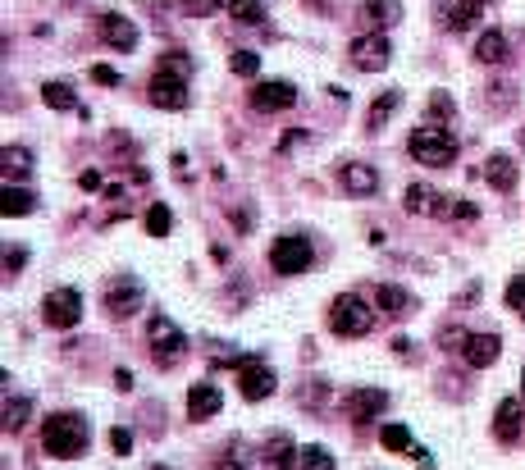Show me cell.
I'll list each match as a JSON object with an SVG mask.
<instances>
[{"mask_svg": "<svg viewBox=\"0 0 525 470\" xmlns=\"http://www.w3.org/2000/svg\"><path fill=\"white\" fill-rule=\"evenodd\" d=\"M87 443H92V429H87L83 411H56V415L42 420V447H46V456L74 461V456L87 452Z\"/></svg>", "mask_w": 525, "mask_h": 470, "instance_id": "obj_1", "label": "cell"}, {"mask_svg": "<svg viewBox=\"0 0 525 470\" xmlns=\"http://www.w3.org/2000/svg\"><path fill=\"white\" fill-rule=\"evenodd\" d=\"M407 156H411L416 165H429V169H452L457 156H461V142H457L448 128L420 124V128H411V138H407Z\"/></svg>", "mask_w": 525, "mask_h": 470, "instance_id": "obj_2", "label": "cell"}, {"mask_svg": "<svg viewBox=\"0 0 525 470\" xmlns=\"http://www.w3.org/2000/svg\"><path fill=\"white\" fill-rule=\"evenodd\" d=\"M439 342L448 347V352H457L466 365H475V370H489L498 356H502V338L498 333H470V329H443L439 333Z\"/></svg>", "mask_w": 525, "mask_h": 470, "instance_id": "obj_3", "label": "cell"}, {"mask_svg": "<svg viewBox=\"0 0 525 470\" xmlns=\"http://www.w3.org/2000/svg\"><path fill=\"white\" fill-rule=\"evenodd\" d=\"M329 329L338 338H366L375 329V311L366 306L361 292H338L334 306H329Z\"/></svg>", "mask_w": 525, "mask_h": 470, "instance_id": "obj_4", "label": "cell"}, {"mask_svg": "<svg viewBox=\"0 0 525 470\" xmlns=\"http://www.w3.org/2000/svg\"><path fill=\"white\" fill-rule=\"evenodd\" d=\"M146 342H151V361L160 370H174L183 361V352H187V333L169 315H151L146 320Z\"/></svg>", "mask_w": 525, "mask_h": 470, "instance_id": "obj_5", "label": "cell"}, {"mask_svg": "<svg viewBox=\"0 0 525 470\" xmlns=\"http://www.w3.org/2000/svg\"><path fill=\"white\" fill-rule=\"evenodd\" d=\"M311 261H316V247H311L307 233H284V238H275V247H270V270L284 274V279L307 274Z\"/></svg>", "mask_w": 525, "mask_h": 470, "instance_id": "obj_6", "label": "cell"}, {"mask_svg": "<svg viewBox=\"0 0 525 470\" xmlns=\"http://www.w3.org/2000/svg\"><path fill=\"white\" fill-rule=\"evenodd\" d=\"M42 320L51 329H74L83 320V292L78 288H51L42 297Z\"/></svg>", "mask_w": 525, "mask_h": 470, "instance_id": "obj_7", "label": "cell"}, {"mask_svg": "<svg viewBox=\"0 0 525 470\" xmlns=\"http://www.w3.org/2000/svg\"><path fill=\"white\" fill-rule=\"evenodd\" d=\"M101 301H106V311H110L115 320H128V315H137V306H142V283H137L133 274H115V279H106Z\"/></svg>", "mask_w": 525, "mask_h": 470, "instance_id": "obj_8", "label": "cell"}, {"mask_svg": "<svg viewBox=\"0 0 525 470\" xmlns=\"http://www.w3.org/2000/svg\"><path fill=\"white\" fill-rule=\"evenodd\" d=\"M275 383H279V374L260 361V356H247V361L237 365V393H242L247 402H266V397L275 393Z\"/></svg>", "mask_w": 525, "mask_h": 470, "instance_id": "obj_9", "label": "cell"}, {"mask_svg": "<svg viewBox=\"0 0 525 470\" xmlns=\"http://www.w3.org/2000/svg\"><path fill=\"white\" fill-rule=\"evenodd\" d=\"M146 101L156 106V110H187V78L183 74H169V69H160L151 83H146Z\"/></svg>", "mask_w": 525, "mask_h": 470, "instance_id": "obj_10", "label": "cell"}, {"mask_svg": "<svg viewBox=\"0 0 525 470\" xmlns=\"http://www.w3.org/2000/svg\"><path fill=\"white\" fill-rule=\"evenodd\" d=\"M247 101H251L256 115H279V110H288V106L298 101V87L284 83V78H270V83H256Z\"/></svg>", "mask_w": 525, "mask_h": 470, "instance_id": "obj_11", "label": "cell"}, {"mask_svg": "<svg viewBox=\"0 0 525 470\" xmlns=\"http://www.w3.org/2000/svg\"><path fill=\"white\" fill-rule=\"evenodd\" d=\"M352 65L357 69H366V74H379L384 65H389V56H393V46H389V37L384 33H366V37H357L352 42Z\"/></svg>", "mask_w": 525, "mask_h": 470, "instance_id": "obj_12", "label": "cell"}, {"mask_svg": "<svg viewBox=\"0 0 525 470\" xmlns=\"http://www.w3.org/2000/svg\"><path fill=\"white\" fill-rule=\"evenodd\" d=\"M384 411H389V393H384V388L357 383V388L348 393V415H352V424H370V420L384 415Z\"/></svg>", "mask_w": 525, "mask_h": 470, "instance_id": "obj_13", "label": "cell"}, {"mask_svg": "<svg viewBox=\"0 0 525 470\" xmlns=\"http://www.w3.org/2000/svg\"><path fill=\"white\" fill-rule=\"evenodd\" d=\"M520 429H525V402L520 397H502L493 406V438L498 443H516Z\"/></svg>", "mask_w": 525, "mask_h": 470, "instance_id": "obj_14", "label": "cell"}, {"mask_svg": "<svg viewBox=\"0 0 525 470\" xmlns=\"http://www.w3.org/2000/svg\"><path fill=\"white\" fill-rule=\"evenodd\" d=\"M96 33H101V42L115 46V51H133V46H137V24L124 19V15H115V10H106V15L96 19Z\"/></svg>", "mask_w": 525, "mask_h": 470, "instance_id": "obj_15", "label": "cell"}, {"mask_svg": "<svg viewBox=\"0 0 525 470\" xmlns=\"http://www.w3.org/2000/svg\"><path fill=\"white\" fill-rule=\"evenodd\" d=\"M219 406H224V393H219V383H192L187 388V420H210V415H219Z\"/></svg>", "mask_w": 525, "mask_h": 470, "instance_id": "obj_16", "label": "cell"}, {"mask_svg": "<svg viewBox=\"0 0 525 470\" xmlns=\"http://www.w3.org/2000/svg\"><path fill=\"white\" fill-rule=\"evenodd\" d=\"M407 210H411V215H434V220L452 215L448 197H443L439 188H425V183H411V188H407Z\"/></svg>", "mask_w": 525, "mask_h": 470, "instance_id": "obj_17", "label": "cell"}, {"mask_svg": "<svg viewBox=\"0 0 525 470\" xmlns=\"http://www.w3.org/2000/svg\"><path fill=\"white\" fill-rule=\"evenodd\" d=\"M338 183H343L352 197H375V192H379V174H375V165H361V160H348V165L338 169Z\"/></svg>", "mask_w": 525, "mask_h": 470, "instance_id": "obj_18", "label": "cell"}, {"mask_svg": "<svg viewBox=\"0 0 525 470\" xmlns=\"http://www.w3.org/2000/svg\"><path fill=\"white\" fill-rule=\"evenodd\" d=\"M516 179H520V165H516L511 156L493 151V156L484 160V183H489L493 192H511V188H516Z\"/></svg>", "mask_w": 525, "mask_h": 470, "instance_id": "obj_19", "label": "cell"}, {"mask_svg": "<svg viewBox=\"0 0 525 470\" xmlns=\"http://www.w3.org/2000/svg\"><path fill=\"white\" fill-rule=\"evenodd\" d=\"M379 311H389L393 320H407V315H416L420 311V301L407 292V288H398V283H379Z\"/></svg>", "mask_w": 525, "mask_h": 470, "instance_id": "obj_20", "label": "cell"}, {"mask_svg": "<svg viewBox=\"0 0 525 470\" xmlns=\"http://www.w3.org/2000/svg\"><path fill=\"white\" fill-rule=\"evenodd\" d=\"M298 461H302V456H298V447H293V438L275 429V434L266 438V470H293Z\"/></svg>", "mask_w": 525, "mask_h": 470, "instance_id": "obj_21", "label": "cell"}, {"mask_svg": "<svg viewBox=\"0 0 525 470\" xmlns=\"http://www.w3.org/2000/svg\"><path fill=\"white\" fill-rule=\"evenodd\" d=\"M507 56H511V42H507V33H502V28L480 33V42H475V60H480V65H502Z\"/></svg>", "mask_w": 525, "mask_h": 470, "instance_id": "obj_22", "label": "cell"}, {"mask_svg": "<svg viewBox=\"0 0 525 470\" xmlns=\"http://www.w3.org/2000/svg\"><path fill=\"white\" fill-rule=\"evenodd\" d=\"M480 24V0H457V5L443 10V28L448 33H470Z\"/></svg>", "mask_w": 525, "mask_h": 470, "instance_id": "obj_23", "label": "cell"}, {"mask_svg": "<svg viewBox=\"0 0 525 470\" xmlns=\"http://www.w3.org/2000/svg\"><path fill=\"white\" fill-rule=\"evenodd\" d=\"M402 106V92L398 87H389V92H379L375 97V106H370V115H366V133H384V124L393 119V110Z\"/></svg>", "mask_w": 525, "mask_h": 470, "instance_id": "obj_24", "label": "cell"}, {"mask_svg": "<svg viewBox=\"0 0 525 470\" xmlns=\"http://www.w3.org/2000/svg\"><path fill=\"white\" fill-rule=\"evenodd\" d=\"M0 174H5V183L28 179L33 174V151L28 147H5V151H0Z\"/></svg>", "mask_w": 525, "mask_h": 470, "instance_id": "obj_25", "label": "cell"}, {"mask_svg": "<svg viewBox=\"0 0 525 470\" xmlns=\"http://www.w3.org/2000/svg\"><path fill=\"white\" fill-rule=\"evenodd\" d=\"M379 443H384L389 452H407V456H416V461H420V456H429L425 447H416V443H411V429H407V424H384V429H379Z\"/></svg>", "mask_w": 525, "mask_h": 470, "instance_id": "obj_26", "label": "cell"}, {"mask_svg": "<svg viewBox=\"0 0 525 470\" xmlns=\"http://www.w3.org/2000/svg\"><path fill=\"white\" fill-rule=\"evenodd\" d=\"M0 210H5L10 220H15V215H33V210H37V197H33L28 188L5 183V192H0Z\"/></svg>", "mask_w": 525, "mask_h": 470, "instance_id": "obj_27", "label": "cell"}, {"mask_svg": "<svg viewBox=\"0 0 525 470\" xmlns=\"http://www.w3.org/2000/svg\"><path fill=\"white\" fill-rule=\"evenodd\" d=\"M398 15H402L398 0H366V5H361V19H370L375 33H384L389 24H398Z\"/></svg>", "mask_w": 525, "mask_h": 470, "instance_id": "obj_28", "label": "cell"}, {"mask_svg": "<svg viewBox=\"0 0 525 470\" xmlns=\"http://www.w3.org/2000/svg\"><path fill=\"white\" fill-rule=\"evenodd\" d=\"M452 115H457L452 97H448V92H429V101H425V124H429V128H448Z\"/></svg>", "mask_w": 525, "mask_h": 470, "instance_id": "obj_29", "label": "cell"}, {"mask_svg": "<svg viewBox=\"0 0 525 470\" xmlns=\"http://www.w3.org/2000/svg\"><path fill=\"white\" fill-rule=\"evenodd\" d=\"M42 101H46L51 110H78V97H74V87H69V83H60V78H51V83L42 87Z\"/></svg>", "mask_w": 525, "mask_h": 470, "instance_id": "obj_30", "label": "cell"}, {"mask_svg": "<svg viewBox=\"0 0 525 470\" xmlns=\"http://www.w3.org/2000/svg\"><path fill=\"white\" fill-rule=\"evenodd\" d=\"M210 470H247V438H228L219 461H210Z\"/></svg>", "mask_w": 525, "mask_h": 470, "instance_id": "obj_31", "label": "cell"}, {"mask_svg": "<svg viewBox=\"0 0 525 470\" xmlns=\"http://www.w3.org/2000/svg\"><path fill=\"white\" fill-rule=\"evenodd\" d=\"M228 15L233 24H266V0H228Z\"/></svg>", "mask_w": 525, "mask_h": 470, "instance_id": "obj_32", "label": "cell"}, {"mask_svg": "<svg viewBox=\"0 0 525 470\" xmlns=\"http://www.w3.org/2000/svg\"><path fill=\"white\" fill-rule=\"evenodd\" d=\"M33 415V397H5V434H19Z\"/></svg>", "mask_w": 525, "mask_h": 470, "instance_id": "obj_33", "label": "cell"}, {"mask_svg": "<svg viewBox=\"0 0 525 470\" xmlns=\"http://www.w3.org/2000/svg\"><path fill=\"white\" fill-rule=\"evenodd\" d=\"M484 92H489V110L493 115H507L516 106V83H489Z\"/></svg>", "mask_w": 525, "mask_h": 470, "instance_id": "obj_34", "label": "cell"}, {"mask_svg": "<svg viewBox=\"0 0 525 470\" xmlns=\"http://www.w3.org/2000/svg\"><path fill=\"white\" fill-rule=\"evenodd\" d=\"M302 470H334V452L329 447H320V443H311V447H302V461H298Z\"/></svg>", "mask_w": 525, "mask_h": 470, "instance_id": "obj_35", "label": "cell"}, {"mask_svg": "<svg viewBox=\"0 0 525 470\" xmlns=\"http://www.w3.org/2000/svg\"><path fill=\"white\" fill-rule=\"evenodd\" d=\"M169 224H174L169 206H165V201H156V206L146 210V233H151V238H165V233H169Z\"/></svg>", "mask_w": 525, "mask_h": 470, "instance_id": "obj_36", "label": "cell"}, {"mask_svg": "<svg viewBox=\"0 0 525 470\" xmlns=\"http://www.w3.org/2000/svg\"><path fill=\"white\" fill-rule=\"evenodd\" d=\"M228 69H233L237 78H251V74L260 69V56H256V51H233V56H228Z\"/></svg>", "mask_w": 525, "mask_h": 470, "instance_id": "obj_37", "label": "cell"}, {"mask_svg": "<svg viewBox=\"0 0 525 470\" xmlns=\"http://www.w3.org/2000/svg\"><path fill=\"white\" fill-rule=\"evenodd\" d=\"M507 311H516V315L525 320V274H516V279L507 283Z\"/></svg>", "mask_w": 525, "mask_h": 470, "instance_id": "obj_38", "label": "cell"}, {"mask_svg": "<svg viewBox=\"0 0 525 470\" xmlns=\"http://www.w3.org/2000/svg\"><path fill=\"white\" fill-rule=\"evenodd\" d=\"M219 5H224V0H178V10L192 15V19H210Z\"/></svg>", "mask_w": 525, "mask_h": 470, "instance_id": "obj_39", "label": "cell"}, {"mask_svg": "<svg viewBox=\"0 0 525 470\" xmlns=\"http://www.w3.org/2000/svg\"><path fill=\"white\" fill-rule=\"evenodd\" d=\"M24 261H28V251H24V247H15V242H10V247H5V279H15V274H19V270H24Z\"/></svg>", "mask_w": 525, "mask_h": 470, "instance_id": "obj_40", "label": "cell"}, {"mask_svg": "<svg viewBox=\"0 0 525 470\" xmlns=\"http://www.w3.org/2000/svg\"><path fill=\"white\" fill-rule=\"evenodd\" d=\"M160 69H169V74H183V78H187V69H192V65H187V56H183V51H165Z\"/></svg>", "mask_w": 525, "mask_h": 470, "instance_id": "obj_41", "label": "cell"}, {"mask_svg": "<svg viewBox=\"0 0 525 470\" xmlns=\"http://www.w3.org/2000/svg\"><path fill=\"white\" fill-rule=\"evenodd\" d=\"M92 83H101V87H119V74H115L110 65H92Z\"/></svg>", "mask_w": 525, "mask_h": 470, "instance_id": "obj_42", "label": "cell"}, {"mask_svg": "<svg viewBox=\"0 0 525 470\" xmlns=\"http://www.w3.org/2000/svg\"><path fill=\"white\" fill-rule=\"evenodd\" d=\"M110 447H115L119 456H128V452H133V434H128V429H110Z\"/></svg>", "mask_w": 525, "mask_h": 470, "instance_id": "obj_43", "label": "cell"}, {"mask_svg": "<svg viewBox=\"0 0 525 470\" xmlns=\"http://www.w3.org/2000/svg\"><path fill=\"white\" fill-rule=\"evenodd\" d=\"M475 215H480V210H475L466 197H461V201H452V220H475Z\"/></svg>", "mask_w": 525, "mask_h": 470, "instance_id": "obj_44", "label": "cell"}, {"mask_svg": "<svg viewBox=\"0 0 525 470\" xmlns=\"http://www.w3.org/2000/svg\"><path fill=\"white\" fill-rule=\"evenodd\" d=\"M78 188H83V192H96V188H101V169H87V174L78 179Z\"/></svg>", "mask_w": 525, "mask_h": 470, "instance_id": "obj_45", "label": "cell"}, {"mask_svg": "<svg viewBox=\"0 0 525 470\" xmlns=\"http://www.w3.org/2000/svg\"><path fill=\"white\" fill-rule=\"evenodd\" d=\"M302 402H307V406H316V402H329V388H325V383H320V388H307V393H302Z\"/></svg>", "mask_w": 525, "mask_h": 470, "instance_id": "obj_46", "label": "cell"}, {"mask_svg": "<svg viewBox=\"0 0 525 470\" xmlns=\"http://www.w3.org/2000/svg\"><path fill=\"white\" fill-rule=\"evenodd\" d=\"M115 388H119V393H133V374H128V370H115Z\"/></svg>", "mask_w": 525, "mask_h": 470, "instance_id": "obj_47", "label": "cell"}, {"mask_svg": "<svg viewBox=\"0 0 525 470\" xmlns=\"http://www.w3.org/2000/svg\"><path fill=\"white\" fill-rule=\"evenodd\" d=\"M520 393H525V370H520Z\"/></svg>", "mask_w": 525, "mask_h": 470, "instance_id": "obj_48", "label": "cell"}, {"mask_svg": "<svg viewBox=\"0 0 525 470\" xmlns=\"http://www.w3.org/2000/svg\"><path fill=\"white\" fill-rule=\"evenodd\" d=\"M520 147H525V128H520Z\"/></svg>", "mask_w": 525, "mask_h": 470, "instance_id": "obj_49", "label": "cell"}, {"mask_svg": "<svg viewBox=\"0 0 525 470\" xmlns=\"http://www.w3.org/2000/svg\"><path fill=\"white\" fill-rule=\"evenodd\" d=\"M156 470H165V465H156Z\"/></svg>", "mask_w": 525, "mask_h": 470, "instance_id": "obj_50", "label": "cell"}]
</instances>
